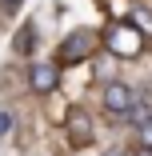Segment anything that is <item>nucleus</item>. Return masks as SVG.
Here are the masks:
<instances>
[{"label":"nucleus","mask_w":152,"mask_h":156,"mask_svg":"<svg viewBox=\"0 0 152 156\" xmlns=\"http://www.w3.org/2000/svg\"><path fill=\"white\" fill-rule=\"evenodd\" d=\"M104 44H108V52H112V56H120V60H136V56L148 48V40L136 32L128 20H116L108 32H104Z\"/></svg>","instance_id":"nucleus-1"},{"label":"nucleus","mask_w":152,"mask_h":156,"mask_svg":"<svg viewBox=\"0 0 152 156\" xmlns=\"http://www.w3.org/2000/svg\"><path fill=\"white\" fill-rule=\"evenodd\" d=\"M100 32H92V28H76V32L64 36V44H60V64H84L88 56H92L100 48Z\"/></svg>","instance_id":"nucleus-2"},{"label":"nucleus","mask_w":152,"mask_h":156,"mask_svg":"<svg viewBox=\"0 0 152 156\" xmlns=\"http://www.w3.org/2000/svg\"><path fill=\"white\" fill-rule=\"evenodd\" d=\"M100 104H104V108H108L112 116L128 120V116H132V108H136V92H132L128 84L112 80V84H104V92H100Z\"/></svg>","instance_id":"nucleus-3"},{"label":"nucleus","mask_w":152,"mask_h":156,"mask_svg":"<svg viewBox=\"0 0 152 156\" xmlns=\"http://www.w3.org/2000/svg\"><path fill=\"white\" fill-rule=\"evenodd\" d=\"M56 84H60V68L56 64H48V60H36L32 68H28V88L32 92H56Z\"/></svg>","instance_id":"nucleus-4"},{"label":"nucleus","mask_w":152,"mask_h":156,"mask_svg":"<svg viewBox=\"0 0 152 156\" xmlns=\"http://www.w3.org/2000/svg\"><path fill=\"white\" fill-rule=\"evenodd\" d=\"M68 136H72V148H88L92 144V116H88L84 108H72L68 112Z\"/></svg>","instance_id":"nucleus-5"},{"label":"nucleus","mask_w":152,"mask_h":156,"mask_svg":"<svg viewBox=\"0 0 152 156\" xmlns=\"http://www.w3.org/2000/svg\"><path fill=\"white\" fill-rule=\"evenodd\" d=\"M128 24L136 28V32L152 44V8L148 4H136V8H128Z\"/></svg>","instance_id":"nucleus-6"},{"label":"nucleus","mask_w":152,"mask_h":156,"mask_svg":"<svg viewBox=\"0 0 152 156\" xmlns=\"http://www.w3.org/2000/svg\"><path fill=\"white\" fill-rule=\"evenodd\" d=\"M12 48L20 52V56H32V48H36V24L28 20L20 32H16V40H12Z\"/></svg>","instance_id":"nucleus-7"},{"label":"nucleus","mask_w":152,"mask_h":156,"mask_svg":"<svg viewBox=\"0 0 152 156\" xmlns=\"http://www.w3.org/2000/svg\"><path fill=\"white\" fill-rule=\"evenodd\" d=\"M136 148H152V116L144 124H136Z\"/></svg>","instance_id":"nucleus-8"},{"label":"nucleus","mask_w":152,"mask_h":156,"mask_svg":"<svg viewBox=\"0 0 152 156\" xmlns=\"http://www.w3.org/2000/svg\"><path fill=\"white\" fill-rule=\"evenodd\" d=\"M8 132H12V116H8V112H0V136H8Z\"/></svg>","instance_id":"nucleus-9"},{"label":"nucleus","mask_w":152,"mask_h":156,"mask_svg":"<svg viewBox=\"0 0 152 156\" xmlns=\"http://www.w3.org/2000/svg\"><path fill=\"white\" fill-rule=\"evenodd\" d=\"M104 156H132V152H124V148H112V152H104Z\"/></svg>","instance_id":"nucleus-10"},{"label":"nucleus","mask_w":152,"mask_h":156,"mask_svg":"<svg viewBox=\"0 0 152 156\" xmlns=\"http://www.w3.org/2000/svg\"><path fill=\"white\" fill-rule=\"evenodd\" d=\"M132 156H152V148H136V152H132Z\"/></svg>","instance_id":"nucleus-11"},{"label":"nucleus","mask_w":152,"mask_h":156,"mask_svg":"<svg viewBox=\"0 0 152 156\" xmlns=\"http://www.w3.org/2000/svg\"><path fill=\"white\" fill-rule=\"evenodd\" d=\"M16 4H24V0H4V8H16Z\"/></svg>","instance_id":"nucleus-12"}]
</instances>
